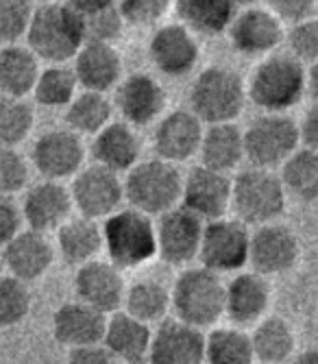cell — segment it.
<instances>
[{
  "label": "cell",
  "mask_w": 318,
  "mask_h": 364,
  "mask_svg": "<svg viewBox=\"0 0 318 364\" xmlns=\"http://www.w3.org/2000/svg\"><path fill=\"white\" fill-rule=\"evenodd\" d=\"M292 364H318V349H305L292 358Z\"/></svg>",
  "instance_id": "51"
},
{
  "label": "cell",
  "mask_w": 318,
  "mask_h": 364,
  "mask_svg": "<svg viewBox=\"0 0 318 364\" xmlns=\"http://www.w3.org/2000/svg\"><path fill=\"white\" fill-rule=\"evenodd\" d=\"M305 85L314 96V101H318V61L309 63V68L305 70Z\"/></svg>",
  "instance_id": "50"
},
{
  "label": "cell",
  "mask_w": 318,
  "mask_h": 364,
  "mask_svg": "<svg viewBox=\"0 0 318 364\" xmlns=\"http://www.w3.org/2000/svg\"><path fill=\"white\" fill-rule=\"evenodd\" d=\"M146 364H205V334L179 318H166L153 332Z\"/></svg>",
  "instance_id": "18"
},
{
  "label": "cell",
  "mask_w": 318,
  "mask_h": 364,
  "mask_svg": "<svg viewBox=\"0 0 318 364\" xmlns=\"http://www.w3.org/2000/svg\"><path fill=\"white\" fill-rule=\"evenodd\" d=\"M148 57L159 75L179 79L199 65L201 46L192 31H187L179 22H170L159 26L150 36Z\"/></svg>",
  "instance_id": "13"
},
{
  "label": "cell",
  "mask_w": 318,
  "mask_h": 364,
  "mask_svg": "<svg viewBox=\"0 0 318 364\" xmlns=\"http://www.w3.org/2000/svg\"><path fill=\"white\" fill-rule=\"evenodd\" d=\"M122 310L144 323H159L170 312V288L155 279H140L126 286Z\"/></svg>",
  "instance_id": "35"
},
{
  "label": "cell",
  "mask_w": 318,
  "mask_h": 364,
  "mask_svg": "<svg viewBox=\"0 0 318 364\" xmlns=\"http://www.w3.org/2000/svg\"><path fill=\"white\" fill-rule=\"evenodd\" d=\"M150 325L118 310L107 314L103 345L105 349L124 364H146L148 349H150Z\"/></svg>",
  "instance_id": "27"
},
{
  "label": "cell",
  "mask_w": 318,
  "mask_h": 364,
  "mask_svg": "<svg viewBox=\"0 0 318 364\" xmlns=\"http://www.w3.org/2000/svg\"><path fill=\"white\" fill-rule=\"evenodd\" d=\"M83 18V24H85V40H92V42H107V44H114L120 33L124 28V18L118 9V0L114 5L105 7V9H99V11H92L87 16H81Z\"/></svg>",
  "instance_id": "41"
},
{
  "label": "cell",
  "mask_w": 318,
  "mask_h": 364,
  "mask_svg": "<svg viewBox=\"0 0 318 364\" xmlns=\"http://www.w3.org/2000/svg\"><path fill=\"white\" fill-rule=\"evenodd\" d=\"M31 161L44 179H70L83 168L85 144L81 136L70 129H53L35 140L33 151H31Z\"/></svg>",
  "instance_id": "14"
},
{
  "label": "cell",
  "mask_w": 318,
  "mask_h": 364,
  "mask_svg": "<svg viewBox=\"0 0 318 364\" xmlns=\"http://www.w3.org/2000/svg\"><path fill=\"white\" fill-rule=\"evenodd\" d=\"M20 210H22V220L26 223L28 229L50 234V231H57L72 216L75 205H72L70 190L61 181L44 179L26 190Z\"/></svg>",
  "instance_id": "22"
},
{
  "label": "cell",
  "mask_w": 318,
  "mask_h": 364,
  "mask_svg": "<svg viewBox=\"0 0 318 364\" xmlns=\"http://www.w3.org/2000/svg\"><path fill=\"white\" fill-rule=\"evenodd\" d=\"M301 257V242L299 236L281 223H268L258 227L251 234V247H248V264L253 271L275 277L290 273Z\"/></svg>",
  "instance_id": "12"
},
{
  "label": "cell",
  "mask_w": 318,
  "mask_h": 364,
  "mask_svg": "<svg viewBox=\"0 0 318 364\" xmlns=\"http://www.w3.org/2000/svg\"><path fill=\"white\" fill-rule=\"evenodd\" d=\"M33 11V0H0V42L16 44L26 36Z\"/></svg>",
  "instance_id": "40"
},
{
  "label": "cell",
  "mask_w": 318,
  "mask_h": 364,
  "mask_svg": "<svg viewBox=\"0 0 318 364\" xmlns=\"http://www.w3.org/2000/svg\"><path fill=\"white\" fill-rule=\"evenodd\" d=\"M305 85V68L292 55L273 53L264 57L246 83L248 101L266 114H285L301 103Z\"/></svg>",
  "instance_id": "2"
},
{
  "label": "cell",
  "mask_w": 318,
  "mask_h": 364,
  "mask_svg": "<svg viewBox=\"0 0 318 364\" xmlns=\"http://www.w3.org/2000/svg\"><path fill=\"white\" fill-rule=\"evenodd\" d=\"M26 42L38 59L48 63H66L75 59L79 48L85 44L83 18L63 0L61 3H44L33 11L26 31Z\"/></svg>",
  "instance_id": "1"
},
{
  "label": "cell",
  "mask_w": 318,
  "mask_h": 364,
  "mask_svg": "<svg viewBox=\"0 0 318 364\" xmlns=\"http://www.w3.org/2000/svg\"><path fill=\"white\" fill-rule=\"evenodd\" d=\"M70 196L75 210L81 216L105 220L124 203V183L118 173L92 164V166H83L72 177Z\"/></svg>",
  "instance_id": "11"
},
{
  "label": "cell",
  "mask_w": 318,
  "mask_h": 364,
  "mask_svg": "<svg viewBox=\"0 0 318 364\" xmlns=\"http://www.w3.org/2000/svg\"><path fill=\"white\" fill-rule=\"evenodd\" d=\"M281 181L288 194L301 203H318V151L297 149L281 164Z\"/></svg>",
  "instance_id": "34"
},
{
  "label": "cell",
  "mask_w": 318,
  "mask_h": 364,
  "mask_svg": "<svg viewBox=\"0 0 318 364\" xmlns=\"http://www.w3.org/2000/svg\"><path fill=\"white\" fill-rule=\"evenodd\" d=\"M231 46L244 57H268L285 40L283 22L268 7H246L227 28Z\"/></svg>",
  "instance_id": "16"
},
{
  "label": "cell",
  "mask_w": 318,
  "mask_h": 364,
  "mask_svg": "<svg viewBox=\"0 0 318 364\" xmlns=\"http://www.w3.org/2000/svg\"><path fill=\"white\" fill-rule=\"evenodd\" d=\"M28 183V161L11 146H0V194L13 196Z\"/></svg>",
  "instance_id": "43"
},
{
  "label": "cell",
  "mask_w": 318,
  "mask_h": 364,
  "mask_svg": "<svg viewBox=\"0 0 318 364\" xmlns=\"http://www.w3.org/2000/svg\"><path fill=\"white\" fill-rule=\"evenodd\" d=\"M57 251L70 267H83L103 251V227L81 214L70 216L57 229Z\"/></svg>",
  "instance_id": "28"
},
{
  "label": "cell",
  "mask_w": 318,
  "mask_h": 364,
  "mask_svg": "<svg viewBox=\"0 0 318 364\" xmlns=\"http://www.w3.org/2000/svg\"><path fill=\"white\" fill-rule=\"evenodd\" d=\"M63 3L70 5L77 14L87 16L92 11H99V9H105V7L114 5L116 0H63Z\"/></svg>",
  "instance_id": "49"
},
{
  "label": "cell",
  "mask_w": 318,
  "mask_h": 364,
  "mask_svg": "<svg viewBox=\"0 0 318 364\" xmlns=\"http://www.w3.org/2000/svg\"><path fill=\"white\" fill-rule=\"evenodd\" d=\"M3 264L9 275L31 284L42 279L55 262V247L48 234L35 229H20L18 234L0 249Z\"/></svg>",
  "instance_id": "21"
},
{
  "label": "cell",
  "mask_w": 318,
  "mask_h": 364,
  "mask_svg": "<svg viewBox=\"0 0 318 364\" xmlns=\"http://www.w3.org/2000/svg\"><path fill=\"white\" fill-rule=\"evenodd\" d=\"M248 247L251 231L242 220L229 216L207 220L199 249L201 267L218 275L242 271L248 264Z\"/></svg>",
  "instance_id": "9"
},
{
  "label": "cell",
  "mask_w": 318,
  "mask_h": 364,
  "mask_svg": "<svg viewBox=\"0 0 318 364\" xmlns=\"http://www.w3.org/2000/svg\"><path fill=\"white\" fill-rule=\"evenodd\" d=\"M66 364H118V360L105 349L103 343L70 349Z\"/></svg>",
  "instance_id": "47"
},
{
  "label": "cell",
  "mask_w": 318,
  "mask_h": 364,
  "mask_svg": "<svg viewBox=\"0 0 318 364\" xmlns=\"http://www.w3.org/2000/svg\"><path fill=\"white\" fill-rule=\"evenodd\" d=\"M72 70L81 90L107 94L122 81V57L114 44L85 40L75 55Z\"/></svg>",
  "instance_id": "25"
},
{
  "label": "cell",
  "mask_w": 318,
  "mask_h": 364,
  "mask_svg": "<svg viewBox=\"0 0 318 364\" xmlns=\"http://www.w3.org/2000/svg\"><path fill=\"white\" fill-rule=\"evenodd\" d=\"M236 5H244V7H251V5H256V3H260V0H234Z\"/></svg>",
  "instance_id": "52"
},
{
  "label": "cell",
  "mask_w": 318,
  "mask_h": 364,
  "mask_svg": "<svg viewBox=\"0 0 318 364\" xmlns=\"http://www.w3.org/2000/svg\"><path fill=\"white\" fill-rule=\"evenodd\" d=\"M205 362L207 364H253L251 334L242 327H214L205 336Z\"/></svg>",
  "instance_id": "36"
},
{
  "label": "cell",
  "mask_w": 318,
  "mask_h": 364,
  "mask_svg": "<svg viewBox=\"0 0 318 364\" xmlns=\"http://www.w3.org/2000/svg\"><path fill=\"white\" fill-rule=\"evenodd\" d=\"M124 201L148 216H162L181 203L183 175L179 166L162 157L140 159L124 173Z\"/></svg>",
  "instance_id": "3"
},
{
  "label": "cell",
  "mask_w": 318,
  "mask_h": 364,
  "mask_svg": "<svg viewBox=\"0 0 318 364\" xmlns=\"http://www.w3.org/2000/svg\"><path fill=\"white\" fill-rule=\"evenodd\" d=\"M75 292L77 299L92 306L103 314H114L122 310L126 282L122 269L111 262L92 259L77 269L75 275Z\"/></svg>",
  "instance_id": "20"
},
{
  "label": "cell",
  "mask_w": 318,
  "mask_h": 364,
  "mask_svg": "<svg viewBox=\"0 0 318 364\" xmlns=\"http://www.w3.org/2000/svg\"><path fill=\"white\" fill-rule=\"evenodd\" d=\"M94 164L118 175L129 173L142 159V140L133 124L124 120L107 122L97 136H92Z\"/></svg>",
  "instance_id": "24"
},
{
  "label": "cell",
  "mask_w": 318,
  "mask_h": 364,
  "mask_svg": "<svg viewBox=\"0 0 318 364\" xmlns=\"http://www.w3.org/2000/svg\"><path fill=\"white\" fill-rule=\"evenodd\" d=\"M40 59L28 46L7 44L0 50V94L26 98L40 77Z\"/></svg>",
  "instance_id": "31"
},
{
  "label": "cell",
  "mask_w": 318,
  "mask_h": 364,
  "mask_svg": "<svg viewBox=\"0 0 318 364\" xmlns=\"http://www.w3.org/2000/svg\"><path fill=\"white\" fill-rule=\"evenodd\" d=\"M179 24L194 36H222L238 14L234 0H175Z\"/></svg>",
  "instance_id": "30"
},
{
  "label": "cell",
  "mask_w": 318,
  "mask_h": 364,
  "mask_svg": "<svg viewBox=\"0 0 318 364\" xmlns=\"http://www.w3.org/2000/svg\"><path fill=\"white\" fill-rule=\"evenodd\" d=\"M288 46H290V55L297 57L301 63H314L318 61V16L305 18L297 24H290L288 36Z\"/></svg>",
  "instance_id": "42"
},
{
  "label": "cell",
  "mask_w": 318,
  "mask_h": 364,
  "mask_svg": "<svg viewBox=\"0 0 318 364\" xmlns=\"http://www.w3.org/2000/svg\"><path fill=\"white\" fill-rule=\"evenodd\" d=\"M114 105L124 122L133 127L155 124L166 114L168 94L164 85L148 73H133L116 85Z\"/></svg>",
  "instance_id": "15"
},
{
  "label": "cell",
  "mask_w": 318,
  "mask_h": 364,
  "mask_svg": "<svg viewBox=\"0 0 318 364\" xmlns=\"http://www.w3.org/2000/svg\"><path fill=\"white\" fill-rule=\"evenodd\" d=\"M103 249L118 269H140L153 257H157V238L153 216L136 210L120 208L105 218Z\"/></svg>",
  "instance_id": "5"
},
{
  "label": "cell",
  "mask_w": 318,
  "mask_h": 364,
  "mask_svg": "<svg viewBox=\"0 0 318 364\" xmlns=\"http://www.w3.org/2000/svg\"><path fill=\"white\" fill-rule=\"evenodd\" d=\"M31 306H33V296L26 282L13 275L0 277V329L20 325L28 316Z\"/></svg>",
  "instance_id": "39"
},
{
  "label": "cell",
  "mask_w": 318,
  "mask_h": 364,
  "mask_svg": "<svg viewBox=\"0 0 318 364\" xmlns=\"http://www.w3.org/2000/svg\"><path fill=\"white\" fill-rule=\"evenodd\" d=\"M251 345L260 364H285L292 360L297 336L292 325L279 316H264L251 332Z\"/></svg>",
  "instance_id": "32"
},
{
  "label": "cell",
  "mask_w": 318,
  "mask_h": 364,
  "mask_svg": "<svg viewBox=\"0 0 318 364\" xmlns=\"http://www.w3.org/2000/svg\"><path fill=\"white\" fill-rule=\"evenodd\" d=\"M288 192L279 175L251 166L231 179V212L246 227L277 223L285 210Z\"/></svg>",
  "instance_id": "7"
},
{
  "label": "cell",
  "mask_w": 318,
  "mask_h": 364,
  "mask_svg": "<svg viewBox=\"0 0 318 364\" xmlns=\"http://www.w3.org/2000/svg\"><path fill=\"white\" fill-rule=\"evenodd\" d=\"M266 5L283 24H297L314 16L318 0H266Z\"/></svg>",
  "instance_id": "45"
},
{
  "label": "cell",
  "mask_w": 318,
  "mask_h": 364,
  "mask_svg": "<svg viewBox=\"0 0 318 364\" xmlns=\"http://www.w3.org/2000/svg\"><path fill=\"white\" fill-rule=\"evenodd\" d=\"M157 218V257H162L170 267H187L190 262H194L199 257L205 220L181 203Z\"/></svg>",
  "instance_id": "10"
},
{
  "label": "cell",
  "mask_w": 318,
  "mask_h": 364,
  "mask_svg": "<svg viewBox=\"0 0 318 364\" xmlns=\"http://www.w3.org/2000/svg\"><path fill=\"white\" fill-rule=\"evenodd\" d=\"M170 310L175 318L197 329L214 327L225 316V284L205 267L181 271L170 288Z\"/></svg>",
  "instance_id": "4"
},
{
  "label": "cell",
  "mask_w": 318,
  "mask_h": 364,
  "mask_svg": "<svg viewBox=\"0 0 318 364\" xmlns=\"http://www.w3.org/2000/svg\"><path fill=\"white\" fill-rule=\"evenodd\" d=\"M107 314L94 310L83 301H68L53 314V336L59 345L77 349L103 343Z\"/></svg>",
  "instance_id": "26"
},
{
  "label": "cell",
  "mask_w": 318,
  "mask_h": 364,
  "mask_svg": "<svg viewBox=\"0 0 318 364\" xmlns=\"http://www.w3.org/2000/svg\"><path fill=\"white\" fill-rule=\"evenodd\" d=\"M22 210L11 196L0 194V249L22 229Z\"/></svg>",
  "instance_id": "46"
},
{
  "label": "cell",
  "mask_w": 318,
  "mask_h": 364,
  "mask_svg": "<svg viewBox=\"0 0 318 364\" xmlns=\"http://www.w3.org/2000/svg\"><path fill=\"white\" fill-rule=\"evenodd\" d=\"M201 164L218 173H231L244 159V138L242 129L236 122L205 124L203 140L199 149Z\"/></svg>",
  "instance_id": "29"
},
{
  "label": "cell",
  "mask_w": 318,
  "mask_h": 364,
  "mask_svg": "<svg viewBox=\"0 0 318 364\" xmlns=\"http://www.w3.org/2000/svg\"><path fill=\"white\" fill-rule=\"evenodd\" d=\"M181 205L205 223L227 216L231 212V177L201 164L183 177Z\"/></svg>",
  "instance_id": "17"
},
{
  "label": "cell",
  "mask_w": 318,
  "mask_h": 364,
  "mask_svg": "<svg viewBox=\"0 0 318 364\" xmlns=\"http://www.w3.org/2000/svg\"><path fill=\"white\" fill-rule=\"evenodd\" d=\"M203 131L205 124L190 109L168 112L155 122L153 149L157 157L172 161L179 166V164L199 155Z\"/></svg>",
  "instance_id": "19"
},
{
  "label": "cell",
  "mask_w": 318,
  "mask_h": 364,
  "mask_svg": "<svg viewBox=\"0 0 318 364\" xmlns=\"http://www.w3.org/2000/svg\"><path fill=\"white\" fill-rule=\"evenodd\" d=\"M3 271H5V264H3V255H0V277H3Z\"/></svg>",
  "instance_id": "53"
},
{
  "label": "cell",
  "mask_w": 318,
  "mask_h": 364,
  "mask_svg": "<svg viewBox=\"0 0 318 364\" xmlns=\"http://www.w3.org/2000/svg\"><path fill=\"white\" fill-rule=\"evenodd\" d=\"M246 101V83L227 65H209L201 70L190 87V112L203 124L236 122Z\"/></svg>",
  "instance_id": "6"
},
{
  "label": "cell",
  "mask_w": 318,
  "mask_h": 364,
  "mask_svg": "<svg viewBox=\"0 0 318 364\" xmlns=\"http://www.w3.org/2000/svg\"><path fill=\"white\" fill-rule=\"evenodd\" d=\"M172 5V0H118V9L126 24L153 26L162 20Z\"/></svg>",
  "instance_id": "44"
},
{
  "label": "cell",
  "mask_w": 318,
  "mask_h": 364,
  "mask_svg": "<svg viewBox=\"0 0 318 364\" xmlns=\"http://www.w3.org/2000/svg\"><path fill=\"white\" fill-rule=\"evenodd\" d=\"M35 112L26 98L0 96V146L16 149L33 131Z\"/></svg>",
  "instance_id": "38"
},
{
  "label": "cell",
  "mask_w": 318,
  "mask_h": 364,
  "mask_svg": "<svg viewBox=\"0 0 318 364\" xmlns=\"http://www.w3.org/2000/svg\"><path fill=\"white\" fill-rule=\"evenodd\" d=\"M77 92H79V81L75 77V70L63 63H50L48 68L40 70V77L31 94L35 96L38 105L48 109H59V107H68Z\"/></svg>",
  "instance_id": "37"
},
{
  "label": "cell",
  "mask_w": 318,
  "mask_h": 364,
  "mask_svg": "<svg viewBox=\"0 0 318 364\" xmlns=\"http://www.w3.org/2000/svg\"><path fill=\"white\" fill-rule=\"evenodd\" d=\"M114 114V103L109 96L103 92H92V90H81L66 107V122L68 129L83 136H97L99 131L111 122Z\"/></svg>",
  "instance_id": "33"
},
{
  "label": "cell",
  "mask_w": 318,
  "mask_h": 364,
  "mask_svg": "<svg viewBox=\"0 0 318 364\" xmlns=\"http://www.w3.org/2000/svg\"><path fill=\"white\" fill-rule=\"evenodd\" d=\"M244 159L251 166L275 171L288 159L299 146V122L285 114H262L242 129Z\"/></svg>",
  "instance_id": "8"
},
{
  "label": "cell",
  "mask_w": 318,
  "mask_h": 364,
  "mask_svg": "<svg viewBox=\"0 0 318 364\" xmlns=\"http://www.w3.org/2000/svg\"><path fill=\"white\" fill-rule=\"evenodd\" d=\"M299 136L305 149L318 151V101H314V105H309L303 114V120L299 122Z\"/></svg>",
  "instance_id": "48"
},
{
  "label": "cell",
  "mask_w": 318,
  "mask_h": 364,
  "mask_svg": "<svg viewBox=\"0 0 318 364\" xmlns=\"http://www.w3.org/2000/svg\"><path fill=\"white\" fill-rule=\"evenodd\" d=\"M273 299V288L268 277L248 271L238 273L229 284H225V316L238 325H256L268 314Z\"/></svg>",
  "instance_id": "23"
}]
</instances>
